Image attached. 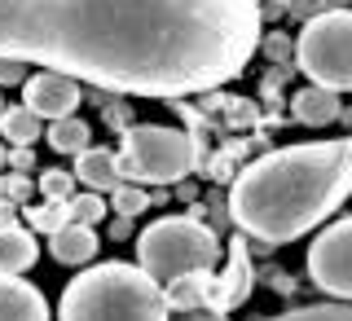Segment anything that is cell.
Returning <instances> with one entry per match:
<instances>
[{
    "label": "cell",
    "mask_w": 352,
    "mask_h": 321,
    "mask_svg": "<svg viewBox=\"0 0 352 321\" xmlns=\"http://www.w3.org/2000/svg\"><path fill=\"white\" fill-rule=\"evenodd\" d=\"M352 194V137L286 146L247 163L229 194V216L247 238L264 247L304 238L326 225L339 203Z\"/></svg>",
    "instance_id": "7a4b0ae2"
},
{
    "label": "cell",
    "mask_w": 352,
    "mask_h": 321,
    "mask_svg": "<svg viewBox=\"0 0 352 321\" xmlns=\"http://www.w3.org/2000/svg\"><path fill=\"white\" fill-rule=\"evenodd\" d=\"M282 5H286V0H282Z\"/></svg>",
    "instance_id": "4dcf8cb0"
},
{
    "label": "cell",
    "mask_w": 352,
    "mask_h": 321,
    "mask_svg": "<svg viewBox=\"0 0 352 321\" xmlns=\"http://www.w3.org/2000/svg\"><path fill=\"white\" fill-rule=\"evenodd\" d=\"M75 181H84L93 194H102L110 190L115 194L119 190V154H110V150H84L80 159H75Z\"/></svg>",
    "instance_id": "5bb4252c"
},
{
    "label": "cell",
    "mask_w": 352,
    "mask_h": 321,
    "mask_svg": "<svg viewBox=\"0 0 352 321\" xmlns=\"http://www.w3.org/2000/svg\"><path fill=\"white\" fill-rule=\"evenodd\" d=\"M0 115H5V106H0Z\"/></svg>",
    "instance_id": "f546056e"
},
{
    "label": "cell",
    "mask_w": 352,
    "mask_h": 321,
    "mask_svg": "<svg viewBox=\"0 0 352 321\" xmlns=\"http://www.w3.org/2000/svg\"><path fill=\"white\" fill-rule=\"evenodd\" d=\"M22 106L36 110L40 119H49V124L71 119L75 110H80V84L58 75V71H40V75H31V80L22 84Z\"/></svg>",
    "instance_id": "ba28073f"
},
{
    "label": "cell",
    "mask_w": 352,
    "mask_h": 321,
    "mask_svg": "<svg viewBox=\"0 0 352 321\" xmlns=\"http://www.w3.org/2000/svg\"><path fill=\"white\" fill-rule=\"evenodd\" d=\"M88 141H93V128H88L80 115H71V119H58V124H49V146L58 150V154H75V159H80L84 150H93Z\"/></svg>",
    "instance_id": "e0dca14e"
},
{
    "label": "cell",
    "mask_w": 352,
    "mask_h": 321,
    "mask_svg": "<svg viewBox=\"0 0 352 321\" xmlns=\"http://www.w3.org/2000/svg\"><path fill=\"white\" fill-rule=\"evenodd\" d=\"M198 168V141L181 128L132 124L119 154V185H176Z\"/></svg>",
    "instance_id": "5b68a950"
},
{
    "label": "cell",
    "mask_w": 352,
    "mask_h": 321,
    "mask_svg": "<svg viewBox=\"0 0 352 321\" xmlns=\"http://www.w3.org/2000/svg\"><path fill=\"white\" fill-rule=\"evenodd\" d=\"M27 225L31 234H62L66 225H71V203H49V198H40L36 207H27Z\"/></svg>",
    "instance_id": "ac0fdd59"
},
{
    "label": "cell",
    "mask_w": 352,
    "mask_h": 321,
    "mask_svg": "<svg viewBox=\"0 0 352 321\" xmlns=\"http://www.w3.org/2000/svg\"><path fill=\"white\" fill-rule=\"evenodd\" d=\"M176 321H229V317L216 313V308H198V313H181Z\"/></svg>",
    "instance_id": "484cf974"
},
{
    "label": "cell",
    "mask_w": 352,
    "mask_h": 321,
    "mask_svg": "<svg viewBox=\"0 0 352 321\" xmlns=\"http://www.w3.org/2000/svg\"><path fill=\"white\" fill-rule=\"evenodd\" d=\"M269 321H352V304H313V308H295V313H282Z\"/></svg>",
    "instance_id": "ffe728a7"
},
{
    "label": "cell",
    "mask_w": 352,
    "mask_h": 321,
    "mask_svg": "<svg viewBox=\"0 0 352 321\" xmlns=\"http://www.w3.org/2000/svg\"><path fill=\"white\" fill-rule=\"evenodd\" d=\"M317 5H322V14H339V9H348L352 0H317Z\"/></svg>",
    "instance_id": "4316f807"
},
{
    "label": "cell",
    "mask_w": 352,
    "mask_h": 321,
    "mask_svg": "<svg viewBox=\"0 0 352 321\" xmlns=\"http://www.w3.org/2000/svg\"><path fill=\"white\" fill-rule=\"evenodd\" d=\"M36 185H40V198H49V203H71V198H75V172L44 168V176Z\"/></svg>",
    "instance_id": "d6986e66"
},
{
    "label": "cell",
    "mask_w": 352,
    "mask_h": 321,
    "mask_svg": "<svg viewBox=\"0 0 352 321\" xmlns=\"http://www.w3.org/2000/svg\"><path fill=\"white\" fill-rule=\"evenodd\" d=\"M300 71L326 93H352V9L317 14L295 40Z\"/></svg>",
    "instance_id": "8992f818"
},
{
    "label": "cell",
    "mask_w": 352,
    "mask_h": 321,
    "mask_svg": "<svg viewBox=\"0 0 352 321\" xmlns=\"http://www.w3.org/2000/svg\"><path fill=\"white\" fill-rule=\"evenodd\" d=\"M168 291L141 264H93L62 291L58 321H168Z\"/></svg>",
    "instance_id": "3957f363"
},
{
    "label": "cell",
    "mask_w": 352,
    "mask_h": 321,
    "mask_svg": "<svg viewBox=\"0 0 352 321\" xmlns=\"http://www.w3.org/2000/svg\"><path fill=\"white\" fill-rule=\"evenodd\" d=\"M31 168H36V154H31V150H9V172L27 176Z\"/></svg>",
    "instance_id": "d4e9b609"
},
{
    "label": "cell",
    "mask_w": 352,
    "mask_h": 321,
    "mask_svg": "<svg viewBox=\"0 0 352 321\" xmlns=\"http://www.w3.org/2000/svg\"><path fill=\"white\" fill-rule=\"evenodd\" d=\"M220 260L216 234L194 216H163L137 238V264L159 286H172L194 273H212Z\"/></svg>",
    "instance_id": "277c9868"
},
{
    "label": "cell",
    "mask_w": 352,
    "mask_h": 321,
    "mask_svg": "<svg viewBox=\"0 0 352 321\" xmlns=\"http://www.w3.org/2000/svg\"><path fill=\"white\" fill-rule=\"evenodd\" d=\"M110 207H115L119 216H137V212L150 207V194L141 190V185H119V190L110 194Z\"/></svg>",
    "instance_id": "7402d4cb"
},
{
    "label": "cell",
    "mask_w": 352,
    "mask_h": 321,
    "mask_svg": "<svg viewBox=\"0 0 352 321\" xmlns=\"http://www.w3.org/2000/svg\"><path fill=\"white\" fill-rule=\"evenodd\" d=\"M40 132H44V119L36 115V110L5 106V115H0V137H9L14 150H31V141H36Z\"/></svg>",
    "instance_id": "2e32d148"
},
{
    "label": "cell",
    "mask_w": 352,
    "mask_h": 321,
    "mask_svg": "<svg viewBox=\"0 0 352 321\" xmlns=\"http://www.w3.org/2000/svg\"><path fill=\"white\" fill-rule=\"evenodd\" d=\"M251 286H256V269H251V256H247V234H238L234 242H229V269L216 278L212 308H216V313L238 308L251 295Z\"/></svg>",
    "instance_id": "9c48e42d"
},
{
    "label": "cell",
    "mask_w": 352,
    "mask_h": 321,
    "mask_svg": "<svg viewBox=\"0 0 352 321\" xmlns=\"http://www.w3.org/2000/svg\"><path fill=\"white\" fill-rule=\"evenodd\" d=\"M256 44V0H0V58L110 93H207L238 80Z\"/></svg>",
    "instance_id": "6da1fadb"
},
{
    "label": "cell",
    "mask_w": 352,
    "mask_h": 321,
    "mask_svg": "<svg viewBox=\"0 0 352 321\" xmlns=\"http://www.w3.org/2000/svg\"><path fill=\"white\" fill-rule=\"evenodd\" d=\"M106 212H110V203H106L102 194H93V190H84V194L71 198V220H75V225H88V229H93Z\"/></svg>",
    "instance_id": "44dd1931"
},
{
    "label": "cell",
    "mask_w": 352,
    "mask_h": 321,
    "mask_svg": "<svg viewBox=\"0 0 352 321\" xmlns=\"http://www.w3.org/2000/svg\"><path fill=\"white\" fill-rule=\"evenodd\" d=\"M97 234L88 225H66L62 234H53V242H49V251H53V260L58 264H71V269H80V264H93V256H97Z\"/></svg>",
    "instance_id": "4fadbf2b"
},
{
    "label": "cell",
    "mask_w": 352,
    "mask_h": 321,
    "mask_svg": "<svg viewBox=\"0 0 352 321\" xmlns=\"http://www.w3.org/2000/svg\"><path fill=\"white\" fill-rule=\"evenodd\" d=\"M168 291V308L172 313H198V308H212V291H216V273H194V278H181Z\"/></svg>",
    "instance_id": "9a60e30c"
},
{
    "label": "cell",
    "mask_w": 352,
    "mask_h": 321,
    "mask_svg": "<svg viewBox=\"0 0 352 321\" xmlns=\"http://www.w3.org/2000/svg\"><path fill=\"white\" fill-rule=\"evenodd\" d=\"M0 321H49V300L22 278H0Z\"/></svg>",
    "instance_id": "30bf717a"
},
{
    "label": "cell",
    "mask_w": 352,
    "mask_h": 321,
    "mask_svg": "<svg viewBox=\"0 0 352 321\" xmlns=\"http://www.w3.org/2000/svg\"><path fill=\"white\" fill-rule=\"evenodd\" d=\"M31 190H36V185H31V176H18V172H9L5 176V203H27L31 198Z\"/></svg>",
    "instance_id": "603a6c76"
},
{
    "label": "cell",
    "mask_w": 352,
    "mask_h": 321,
    "mask_svg": "<svg viewBox=\"0 0 352 321\" xmlns=\"http://www.w3.org/2000/svg\"><path fill=\"white\" fill-rule=\"evenodd\" d=\"M0 84H27V71L14 58H0Z\"/></svg>",
    "instance_id": "cb8c5ba5"
},
{
    "label": "cell",
    "mask_w": 352,
    "mask_h": 321,
    "mask_svg": "<svg viewBox=\"0 0 352 321\" xmlns=\"http://www.w3.org/2000/svg\"><path fill=\"white\" fill-rule=\"evenodd\" d=\"M0 203H5V176H0Z\"/></svg>",
    "instance_id": "f1b7e54d"
},
{
    "label": "cell",
    "mask_w": 352,
    "mask_h": 321,
    "mask_svg": "<svg viewBox=\"0 0 352 321\" xmlns=\"http://www.w3.org/2000/svg\"><path fill=\"white\" fill-rule=\"evenodd\" d=\"M295 119H300L304 128H326V124H335L339 115H344V106H339V93H326V88H317V84H308L295 93Z\"/></svg>",
    "instance_id": "7c38bea8"
},
{
    "label": "cell",
    "mask_w": 352,
    "mask_h": 321,
    "mask_svg": "<svg viewBox=\"0 0 352 321\" xmlns=\"http://www.w3.org/2000/svg\"><path fill=\"white\" fill-rule=\"evenodd\" d=\"M40 260V242L22 225H0V278H18Z\"/></svg>",
    "instance_id": "8fae6325"
},
{
    "label": "cell",
    "mask_w": 352,
    "mask_h": 321,
    "mask_svg": "<svg viewBox=\"0 0 352 321\" xmlns=\"http://www.w3.org/2000/svg\"><path fill=\"white\" fill-rule=\"evenodd\" d=\"M308 278L326 295L352 300V216L326 225L308 247Z\"/></svg>",
    "instance_id": "52a82bcc"
},
{
    "label": "cell",
    "mask_w": 352,
    "mask_h": 321,
    "mask_svg": "<svg viewBox=\"0 0 352 321\" xmlns=\"http://www.w3.org/2000/svg\"><path fill=\"white\" fill-rule=\"evenodd\" d=\"M0 168H9V146L0 141Z\"/></svg>",
    "instance_id": "83f0119b"
}]
</instances>
